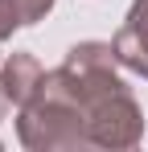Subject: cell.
<instances>
[{"label":"cell","mask_w":148,"mask_h":152,"mask_svg":"<svg viewBox=\"0 0 148 152\" xmlns=\"http://www.w3.org/2000/svg\"><path fill=\"white\" fill-rule=\"evenodd\" d=\"M111 45H115L119 66H127L132 74L148 78V0H136V4H132L123 29L111 37Z\"/></svg>","instance_id":"3"},{"label":"cell","mask_w":148,"mask_h":152,"mask_svg":"<svg viewBox=\"0 0 148 152\" xmlns=\"http://www.w3.org/2000/svg\"><path fill=\"white\" fill-rule=\"evenodd\" d=\"M41 62L33 58V53H8L4 62H0V95L4 103H12V107H25V103H33V95L41 91Z\"/></svg>","instance_id":"4"},{"label":"cell","mask_w":148,"mask_h":152,"mask_svg":"<svg viewBox=\"0 0 148 152\" xmlns=\"http://www.w3.org/2000/svg\"><path fill=\"white\" fill-rule=\"evenodd\" d=\"M12 8H17L21 25H33V21H41L49 8H53V0H12Z\"/></svg>","instance_id":"5"},{"label":"cell","mask_w":148,"mask_h":152,"mask_svg":"<svg viewBox=\"0 0 148 152\" xmlns=\"http://www.w3.org/2000/svg\"><path fill=\"white\" fill-rule=\"evenodd\" d=\"M0 99H4V95H0Z\"/></svg>","instance_id":"8"},{"label":"cell","mask_w":148,"mask_h":152,"mask_svg":"<svg viewBox=\"0 0 148 152\" xmlns=\"http://www.w3.org/2000/svg\"><path fill=\"white\" fill-rule=\"evenodd\" d=\"M86 136L91 148H136L144 140V115L132 91H111L86 111Z\"/></svg>","instance_id":"2"},{"label":"cell","mask_w":148,"mask_h":152,"mask_svg":"<svg viewBox=\"0 0 148 152\" xmlns=\"http://www.w3.org/2000/svg\"><path fill=\"white\" fill-rule=\"evenodd\" d=\"M0 45H4V41H0ZM0 62H4V58H0Z\"/></svg>","instance_id":"7"},{"label":"cell","mask_w":148,"mask_h":152,"mask_svg":"<svg viewBox=\"0 0 148 152\" xmlns=\"http://www.w3.org/2000/svg\"><path fill=\"white\" fill-rule=\"evenodd\" d=\"M17 136L25 148L33 152H58V148H91L86 136V111L49 78H41V91L33 95V103L21 107L17 119Z\"/></svg>","instance_id":"1"},{"label":"cell","mask_w":148,"mask_h":152,"mask_svg":"<svg viewBox=\"0 0 148 152\" xmlns=\"http://www.w3.org/2000/svg\"><path fill=\"white\" fill-rule=\"evenodd\" d=\"M17 29H21V17H17L12 0H0V41H8Z\"/></svg>","instance_id":"6"}]
</instances>
